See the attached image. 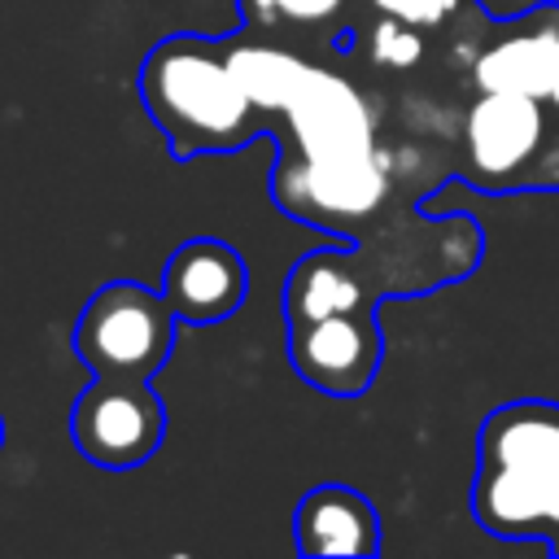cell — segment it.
<instances>
[{
	"instance_id": "obj_1",
	"label": "cell",
	"mask_w": 559,
	"mask_h": 559,
	"mask_svg": "<svg viewBox=\"0 0 559 559\" xmlns=\"http://www.w3.org/2000/svg\"><path fill=\"white\" fill-rule=\"evenodd\" d=\"M135 87L166 140V153L179 162L245 148L262 127L280 122L266 100V44L249 26L223 39H157L135 74Z\"/></svg>"
},
{
	"instance_id": "obj_2",
	"label": "cell",
	"mask_w": 559,
	"mask_h": 559,
	"mask_svg": "<svg viewBox=\"0 0 559 559\" xmlns=\"http://www.w3.org/2000/svg\"><path fill=\"white\" fill-rule=\"evenodd\" d=\"M280 122L288 127V144L284 157H275L271 201L301 223L349 236L389 192L358 92L306 66Z\"/></svg>"
},
{
	"instance_id": "obj_3",
	"label": "cell",
	"mask_w": 559,
	"mask_h": 559,
	"mask_svg": "<svg viewBox=\"0 0 559 559\" xmlns=\"http://www.w3.org/2000/svg\"><path fill=\"white\" fill-rule=\"evenodd\" d=\"M472 515L493 537L559 542V402L520 397L485 415Z\"/></svg>"
},
{
	"instance_id": "obj_4",
	"label": "cell",
	"mask_w": 559,
	"mask_h": 559,
	"mask_svg": "<svg viewBox=\"0 0 559 559\" xmlns=\"http://www.w3.org/2000/svg\"><path fill=\"white\" fill-rule=\"evenodd\" d=\"M459 179L480 192H559V114L524 92H480L463 114Z\"/></svg>"
},
{
	"instance_id": "obj_5",
	"label": "cell",
	"mask_w": 559,
	"mask_h": 559,
	"mask_svg": "<svg viewBox=\"0 0 559 559\" xmlns=\"http://www.w3.org/2000/svg\"><path fill=\"white\" fill-rule=\"evenodd\" d=\"M179 336V319L166 306L162 288L135 280L100 284L74 323V349L92 376L109 380H153Z\"/></svg>"
},
{
	"instance_id": "obj_6",
	"label": "cell",
	"mask_w": 559,
	"mask_h": 559,
	"mask_svg": "<svg viewBox=\"0 0 559 559\" xmlns=\"http://www.w3.org/2000/svg\"><path fill=\"white\" fill-rule=\"evenodd\" d=\"M166 437V406L148 380H109L92 384L70 406V441L92 467L131 472L144 467Z\"/></svg>"
},
{
	"instance_id": "obj_7",
	"label": "cell",
	"mask_w": 559,
	"mask_h": 559,
	"mask_svg": "<svg viewBox=\"0 0 559 559\" xmlns=\"http://www.w3.org/2000/svg\"><path fill=\"white\" fill-rule=\"evenodd\" d=\"M284 323H288V362L310 389L328 397H358L371 389L384 358V332L376 314L323 310Z\"/></svg>"
},
{
	"instance_id": "obj_8",
	"label": "cell",
	"mask_w": 559,
	"mask_h": 559,
	"mask_svg": "<svg viewBox=\"0 0 559 559\" xmlns=\"http://www.w3.org/2000/svg\"><path fill=\"white\" fill-rule=\"evenodd\" d=\"M472 83L476 92H524L559 114V0L507 17V31L472 57Z\"/></svg>"
},
{
	"instance_id": "obj_9",
	"label": "cell",
	"mask_w": 559,
	"mask_h": 559,
	"mask_svg": "<svg viewBox=\"0 0 559 559\" xmlns=\"http://www.w3.org/2000/svg\"><path fill=\"white\" fill-rule=\"evenodd\" d=\"M162 297L179 323H223L249 297V262L218 236H192L175 245L162 266Z\"/></svg>"
},
{
	"instance_id": "obj_10",
	"label": "cell",
	"mask_w": 559,
	"mask_h": 559,
	"mask_svg": "<svg viewBox=\"0 0 559 559\" xmlns=\"http://www.w3.org/2000/svg\"><path fill=\"white\" fill-rule=\"evenodd\" d=\"M293 542L301 555L367 559L380 550V515L371 498L349 485H314L293 511Z\"/></svg>"
},
{
	"instance_id": "obj_11",
	"label": "cell",
	"mask_w": 559,
	"mask_h": 559,
	"mask_svg": "<svg viewBox=\"0 0 559 559\" xmlns=\"http://www.w3.org/2000/svg\"><path fill=\"white\" fill-rule=\"evenodd\" d=\"M236 13L262 35H336L332 44L341 52L354 48V0H236Z\"/></svg>"
},
{
	"instance_id": "obj_12",
	"label": "cell",
	"mask_w": 559,
	"mask_h": 559,
	"mask_svg": "<svg viewBox=\"0 0 559 559\" xmlns=\"http://www.w3.org/2000/svg\"><path fill=\"white\" fill-rule=\"evenodd\" d=\"M367 52L376 66H389V70H411L419 57H424V31L397 22V17H384L376 13L371 26H367Z\"/></svg>"
},
{
	"instance_id": "obj_13",
	"label": "cell",
	"mask_w": 559,
	"mask_h": 559,
	"mask_svg": "<svg viewBox=\"0 0 559 559\" xmlns=\"http://www.w3.org/2000/svg\"><path fill=\"white\" fill-rule=\"evenodd\" d=\"M371 13H384V17H397L415 31H437L445 26L467 0H362Z\"/></svg>"
},
{
	"instance_id": "obj_14",
	"label": "cell",
	"mask_w": 559,
	"mask_h": 559,
	"mask_svg": "<svg viewBox=\"0 0 559 559\" xmlns=\"http://www.w3.org/2000/svg\"><path fill=\"white\" fill-rule=\"evenodd\" d=\"M0 445H4V419H0Z\"/></svg>"
},
{
	"instance_id": "obj_15",
	"label": "cell",
	"mask_w": 559,
	"mask_h": 559,
	"mask_svg": "<svg viewBox=\"0 0 559 559\" xmlns=\"http://www.w3.org/2000/svg\"><path fill=\"white\" fill-rule=\"evenodd\" d=\"M550 550H555V555H559V542H555V546H550Z\"/></svg>"
}]
</instances>
